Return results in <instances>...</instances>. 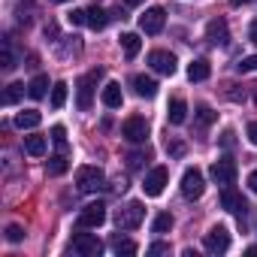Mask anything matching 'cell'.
<instances>
[{"mask_svg":"<svg viewBox=\"0 0 257 257\" xmlns=\"http://www.w3.org/2000/svg\"><path fill=\"white\" fill-rule=\"evenodd\" d=\"M100 76H103V70H91L88 76L79 79V85H76V106H79V112L91 109V103H94V85H97Z\"/></svg>","mask_w":257,"mask_h":257,"instance_id":"obj_1","label":"cell"},{"mask_svg":"<svg viewBox=\"0 0 257 257\" xmlns=\"http://www.w3.org/2000/svg\"><path fill=\"white\" fill-rule=\"evenodd\" d=\"M76 185H79V191L94 194V191H100L106 185V176H103L100 167H79L76 170Z\"/></svg>","mask_w":257,"mask_h":257,"instance_id":"obj_2","label":"cell"},{"mask_svg":"<svg viewBox=\"0 0 257 257\" xmlns=\"http://www.w3.org/2000/svg\"><path fill=\"white\" fill-rule=\"evenodd\" d=\"M203 191H206L203 173H200L197 167H188V170L182 173V197H185V200H200Z\"/></svg>","mask_w":257,"mask_h":257,"instance_id":"obj_3","label":"cell"},{"mask_svg":"<svg viewBox=\"0 0 257 257\" xmlns=\"http://www.w3.org/2000/svg\"><path fill=\"white\" fill-rule=\"evenodd\" d=\"M70 251L79 254V257H100L103 254V242L94 233H76L73 242H70Z\"/></svg>","mask_w":257,"mask_h":257,"instance_id":"obj_4","label":"cell"},{"mask_svg":"<svg viewBox=\"0 0 257 257\" xmlns=\"http://www.w3.org/2000/svg\"><path fill=\"white\" fill-rule=\"evenodd\" d=\"M121 137H124L127 143H134V146L146 143V140H149V121H146L143 115H134V118H127V121L121 124Z\"/></svg>","mask_w":257,"mask_h":257,"instance_id":"obj_5","label":"cell"},{"mask_svg":"<svg viewBox=\"0 0 257 257\" xmlns=\"http://www.w3.org/2000/svg\"><path fill=\"white\" fill-rule=\"evenodd\" d=\"M143 218H146V206H143L140 200L127 203V206L118 212V230H137V227L143 224Z\"/></svg>","mask_w":257,"mask_h":257,"instance_id":"obj_6","label":"cell"},{"mask_svg":"<svg viewBox=\"0 0 257 257\" xmlns=\"http://www.w3.org/2000/svg\"><path fill=\"white\" fill-rule=\"evenodd\" d=\"M164 25H167V13H164V7H152V10H146L143 16H140V31L143 34H161L164 31Z\"/></svg>","mask_w":257,"mask_h":257,"instance_id":"obj_7","label":"cell"},{"mask_svg":"<svg viewBox=\"0 0 257 257\" xmlns=\"http://www.w3.org/2000/svg\"><path fill=\"white\" fill-rule=\"evenodd\" d=\"M103 221H106V206H103V203H88V206H82V212H79V227H82V230H97Z\"/></svg>","mask_w":257,"mask_h":257,"instance_id":"obj_8","label":"cell"},{"mask_svg":"<svg viewBox=\"0 0 257 257\" xmlns=\"http://www.w3.org/2000/svg\"><path fill=\"white\" fill-rule=\"evenodd\" d=\"M203 245H206V251L209 254H224L227 248H230V230L227 227H212L209 233H206V239H203Z\"/></svg>","mask_w":257,"mask_h":257,"instance_id":"obj_9","label":"cell"},{"mask_svg":"<svg viewBox=\"0 0 257 257\" xmlns=\"http://www.w3.org/2000/svg\"><path fill=\"white\" fill-rule=\"evenodd\" d=\"M209 173H212V179H215L218 185H224V188H227V185H233V182H236V176H239V170H236V161H230V158H221V161H215Z\"/></svg>","mask_w":257,"mask_h":257,"instance_id":"obj_10","label":"cell"},{"mask_svg":"<svg viewBox=\"0 0 257 257\" xmlns=\"http://www.w3.org/2000/svg\"><path fill=\"white\" fill-rule=\"evenodd\" d=\"M167 182H170V173H167V167H155V170L146 176V182H143V191H146V197H161V194H164V188H167Z\"/></svg>","mask_w":257,"mask_h":257,"instance_id":"obj_11","label":"cell"},{"mask_svg":"<svg viewBox=\"0 0 257 257\" xmlns=\"http://www.w3.org/2000/svg\"><path fill=\"white\" fill-rule=\"evenodd\" d=\"M149 67L161 76H173L176 73V55H170L164 49H155V52H149Z\"/></svg>","mask_w":257,"mask_h":257,"instance_id":"obj_12","label":"cell"},{"mask_svg":"<svg viewBox=\"0 0 257 257\" xmlns=\"http://www.w3.org/2000/svg\"><path fill=\"white\" fill-rule=\"evenodd\" d=\"M221 206H224L227 212L239 215V218H242V215L248 212V203H245V200H242V194H239V191H233L230 185H227V188L221 191Z\"/></svg>","mask_w":257,"mask_h":257,"instance_id":"obj_13","label":"cell"},{"mask_svg":"<svg viewBox=\"0 0 257 257\" xmlns=\"http://www.w3.org/2000/svg\"><path fill=\"white\" fill-rule=\"evenodd\" d=\"M206 40H209L212 46H227V40H230L227 22H224V19H212V22L206 25Z\"/></svg>","mask_w":257,"mask_h":257,"instance_id":"obj_14","label":"cell"},{"mask_svg":"<svg viewBox=\"0 0 257 257\" xmlns=\"http://www.w3.org/2000/svg\"><path fill=\"white\" fill-rule=\"evenodd\" d=\"M209 76H212V67H209L206 58H197V61L188 64V79H191V82H206Z\"/></svg>","mask_w":257,"mask_h":257,"instance_id":"obj_15","label":"cell"},{"mask_svg":"<svg viewBox=\"0 0 257 257\" xmlns=\"http://www.w3.org/2000/svg\"><path fill=\"white\" fill-rule=\"evenodd\" d=\"M100 100H103V106H106V109H118V106L124 103V97H121V85H118V82H109V85L103 88Z\"/></svg>","mask_w":257,"mask_h":257,"instance_id":"obj_16","label":"cell"},{"mask_svg":"<svg viewBox=\"0 0 257 257\" xmlns=\"http://www.w3.org/2000/svg\"><path fill=\"white\" fill-rule=\"evenodd\" d=\"M134 91H137L140 97L152 100V97L158 94V82H155L152 76H134Z\"/></svg>","mask_w":257,"mask_h":257,"instance_id":"obj_17","label":"cell"},{"mask_svg":"<svg viewBox=\"0 0 257 257\" xmlns=\"http://www.w3.org/2000/svg\"><path fill=\"white\" fill-rule=\"evenodd\" d=\"M40 121H43V115L37 109H25V112L16 115V127H19V131H34V127H40Z\"/></svg>","mask_w":257,"mask_h":257,"instance_id":"obj_18","label":"cell"},{"mask_svg":"<svg viewBox=\"0 0 257 257\" xmlns=\"http://www.w3.org/2000/svg\"><path fill=\"white\" fill-rule=\"evenodd\" d=\"M49 94V76H34L31 82H28V97H34V100H43Z\"/></svg>","mask_w":257,"mask_h":257,"instance_id":"obj_19","label":"cell"},{"mask_svg":"<svg viewBox=\"0 0 257 257\" xmlns=\"http://www.w3.org/2000/svg\"><path fill=\"white\" fill-rule=\"evenodd\" d=\"M167 118H170V124H182V121L188 118V106H185L182 97L170 100V106H167Z\"/></svg>","mask_w":257,"mask_h":257,"instance_id":"obj_20","label":"cell"},{"mask_svg":"<svg viewBox=\"0 0 257 257\" xmlns=\"http://www.w3.org/2000/svg\"><path fill=\"white\" fill-rule=\"evenodd\" d=\"M121 49H124V55H127V58H137V55H140V49H143L140 34H121Z\"/></svg>","mask_w":257,"mask_h":257,"instance_id":"obj_21","label":"cell"},{"mask_svg":"<svg viewBox=\"0 0 257 257\" xmlns=\"http://www.w3.org/2000/svg\"><path fill=\"white\" fill-rule=\"evenodd\" d=\"M106 25H109V13L100 10V7H91V10H88V28H91V31H103Z\"/></svg>","mask_w":257,"mask_h":257,"instance_id":"obj_22","label":"cell"},{"mask_svg":"<svg viewBox=\"0 0 257 257\" xmlns=\"http://www.w3.org/2000/svg\"><path fill=\"white\" fill-rule=\"evenodd\" d=\"M46 149H49L46 137H25V152H28L31 158H43Z\"/></svg>","mask_w":257,"mask_h":257,"instance_id":"obj_23","label":"cell"},{"mask_svg":"<svg viewBox=\"0 0 257 257\" xmlns=\"http://www.w3.org/2000/svg\"><path fill=\"white\" fill-rule=\"evenodd\" d=\"M25 88H28V85H22V82H10L7 91H4V106H16V103L25 97Z\"/></svg>","mask_w":257,"mask_h":257,"instance_id":"obj_24","label":"cell"},{"mask_svg":"<svg viewBox=\"0 0 257 257\" xmlns=\"http://www.w3.org/2000/svg\"><path fill=\"white\" fill-rule=\"evenodd\" d=\"M67 170H70L67 155H55V158H49V161H46V173H49V176H64Z\"/></svg>","mask_w":257,"mask_h":257,"instance_id":"obj_25","label":"cell"},{"mask_svg":"<svg viewBox=\"0 0 257 257\" xmlns=\"http://www.w3.org/2000/svg\"><path fill=\"white\" fill-rule=\"evenodd\" d=\"M67 103V82H55L52 85V109H61Z\"/></svg>","mask_w":257,"mask_h":257,"instance_id":"obj_26","label":"cell"},{"mask_svg":"<svg viewBox=\"0 0 257 257\" xmlns=\"http://www.w3.org/2000/svg\"><path fill=\"white\" fill-rule=\"evenodd\" d=\"M173 230V215L170 212H161L155 221H152V233H170Z\"/></svg>","mask_w":257,"mask_h":257,"instance_id":"obj_27","label":"cell"},{"mask_svg":"<svg viewBox=\"0 0 257 257\" xmlns=\"http://www.w3.org/2000/svg\"><path fill=\"white\" fill-rule=\"evenodd\" d=\"M149 161H152L149 149H146V152H131V155H127V167H131V170H140V167H146Z\"/></svg>","mask_w":257,"mask_h":257,"instance_id":"obj_28","label":"cell"},{"mask_svg":"<svg viewBox=\"0 0 257 257\" xmlns=\"http://www.w3.org/2000/svg\"><path fill=\"white\" fill-rule=\"evenodd\" d=\"M112 248H115V254H137V242H131V239H115L112 242Z\"/></svg>","mask_w":257,"mask_h":257,"instance_id":"obj_29","label":"cell"},{"mask_svg":"<svg viewBox=\"0 0 257 257\" xmlns=\"http://www.w3.org/2000/svg\"><path fill=\"white\" fill-rule=\"evenodd\" d=\"M52 143H55L61 152L67 149V127H64V124H55V127H52Z\"/></svg>","mask_w":257,"mask_h":257,"instance_id":"obj_30","label":"cell"},{"mask_svg":"<svg viewBox=\"0 0 257 257\" xmlns=\"http://www.w3.org/2000/svg\"><path fill=\"white\" fill-rule=\"evenodd\" d=\"M0 67H4V70H13V67H16V58H13V46H10V40H4V58H0Z\"/></svg>","mask_w":257,"mask_h":257,"instance_id":"obj_31","label":"cell"},{"mask_svg":"<svg viewBox=\"0 0 257 257\" xmlns=\"http://www.w3.org/2000/svg\"><path fill=\"white\" fill-rule=\"evenodd\" d=\"M215 118H218V115H215V112H212L209 106H197V121H200L203 127H209V124H212Z\"/></svg>","mask_w":257,"mask_h":257,"instance_id":"obj_32","label":"cell"},{"mask_svg":"<svg viewBox=\"0 0 257 257\" xmlns=\"http://www.w3.org/2000/svg\"><path fill=\"white\" fill-rule=\"evenodd\" d=\"M7 239H10V242H22V239H25V227H22V224H10V227H7Z\"/></svg>","mask_w":257,"mask_h":257,"instance_id":"obj_33","label":"cell"},{"mask_svg":"<svg viewBox=\"0 0 257 257\" xmlns=\"http://www.w3.org/2000/svg\"><path fill=\"white\" fill-rule=\"evenodd\" d=\"M167 152H170V158H182V155H185V143H179V140H167Z\"/></svg>","mask_w":257,"mask_h":257,"instance_id":"obj_34","label":"cell"},{"mask_svg":"<svg viewBox=\"0 0 257 257\" xmlns=\"http://www.w3.org/2000/svg\"><path fill=\"white\" fill-rule=\"evenodd\" d=\"M236 70H239V73H251V70H257V55H251V58H242V61L236 64Z\"/></svg>","mask_w":257,"mask_h":257,"instance_id":"obj_35","label":"cell"},{"mask_svg":"<svg viewBox=\"0 0 257 257\" xmlns=\"http://www.w3.org/2000/svg\"><path fill=\"white\" fill-rule=\"evenodd\" d=\"M70 25H88V10H73L70 13Z\"/></svg>","mask_w":257,"mask_h":257,"instance_id":"obj_36","label":"cell"},{"mask_svg":"<svg viewBox=\"0 0 257 257\" xmlns=\"http://www.w3.org/2000/svg\"><path fill=\"white\" fill-rule=\"evenodd\" d=\"M167 251H170V245H167V242H155V245L149 248V254H152V257H155V254H167Z\"/></svg>","mask_w":257,"mask_h":257,"instance_id":"obj_37","label":"cell"},{"mask_svg":"<svg viewBox=\"0 0 257 257\" xmlns=\"http://www.w3.org/2000/svg\"><path fill=\"white\" fill-rule=\"evenodd\" d=\"M233 143H236V140H233V131H224V134H221V146H224V149H233Z\"/></svg>","mask_w":257,"mask_h":257,"instance_id":"obj_38","label":"cell"},{"mask_svg":"<svg viewBox=\"0 0 257 257\" xmlns=\"http://www.w3.org/2000/svg\"><path fill=\"white\" fill-rule=\"evenodd\" d=\"M248 140L257 146V121H251V124H248Z\"/></svg>","mask_w":257,"mask_h":257,"instance_id":"obj_39","label":"cell"},{"mask_svg":"<svg viewBox=\"0 0 257 257\" xmlns=\"http://www.w3.org/2000/svg\"><path fill=\"white\" fill-rule=\"evenodd\" d=\"M248 40L257 46V19H254V22H251V28H248Z\"/></svg>","mask_w":257,"mask_h":257,"instance_id":"obj_40","label":"cell"},{"mask_svg":"<svg viewBox=\"0 0 257 257\" xmlns=\"http://www.w3.org/2000/svg\"><path fill=\"white\" fill-rule=\"evenodd\" d=\"M248 188H251V191H254V194H257V170H254V173H251V176H248Z\"/></svg>","mask_w":257,"mask_h":257,"instance_id":"obj_41","label":"cell"},{"mask_svg":"<svg viewBox=\"0 0 257 257\" xmlns=\"http://www.w3.org/2000/svg\"><path fill=\"white\" fill-rule=\"evenodd\" d=\"M124 4H127V7H140V4H143V0H124Z\"/></svg>","mask_w":257,"mask_h":257,"instance_id":"obj_42","label":"cell"},{"mask_svg":"<svg viewBox=\"0 0 257 257\" xmlns=\"http://www.w3.org/2000/svg\"><path fill=\"white\" fill-rule=\"evenodd\" d=\"M230 4H233V7H239V4H248V0H230Z\"/></svg>","mask_w":257,"mask_h":257,"instance_id":"obj_43","label":"cell"},{"mask_svg":"<svg viewBox=\"0 0 257 257\" xmlns=\"http://www.w3.org/2000/svg\"><path fill=\"white\" fill-rule=\"evenodd\" d=\"M52 4H67V0H52Z\"/></svg>","mask_w":257,"mask_h":257,"instance_id":"obj_44","label":"cell"},{"mask_svg":"<svg viewBox=\"0 0 257 257\" xmlns=\"http://www.w3.org/2000/svg\"><path fill=\"white\" fill-rule=\"evenodd\" d=\"M254 88H257V85H254ZM254 97H257V94H254Z\"/></svg>","mask_w":257,"mask_h":257,"instance_id":"obj_45","label":"cell"}]
</instances>
